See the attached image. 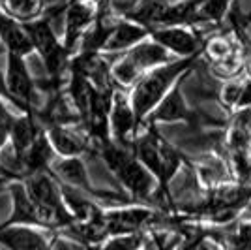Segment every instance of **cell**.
Here are the masks:
<instances>
[{
	"label": "cell",
	"mask_w": 251,
	"mask_h": 250,
	"mask_svg": "<svg viewBox=\"0 0 251 250\" xmlns=\"http://www.w3.org/2000/svg\"><path fill=\"white\" fill-rule=\"evenodd\" d=\"M126 57L135 64V68L141 73H147L150 70L157 68V66H163V64L176 61V57H173L165 47H161L154 40H150V36H148L147 40H143L137 45H133L131 49H127Z\"/></svg>",
	"instance_id": "52a82bcc"
},
{
	"label": "cell",
	"mask_w": 251,
	"mask_h": 250,
	"mask_svg": "<svg viewBox=\"0 0 251 250\" xmlns=\"http://www.w3.org/2000/svg\"><path fill=\"white\" fill-rule=\"evenodd\" d=\"M49 169L62 185L72 188H83L86 192H92L88 173L84 167L83 160L79 156H58L49 164Z\"/></svg>",
	"instance_id": "ba28073f"
},
{
	"label": "cell",
	"mask_w": 251,
	"mask_h": 250,
	"mask_svg": "<svg viewBox=\"0 0 251 250\" xmlns=\"http://www.w3.org/2000/svg\"><path fill=\"white\" fill-rule=\"evenodd\" d=\"M109 130L113 134L115 143L131 149L133 137L137 134V121L129 104V96H126L120 91L113 93V104L109 111Z\"/></svg>",
	"instance_id": "3957f363"
},
{
	"label": "cell",
	"mask_w": 251,
	"mask_h": 250,
	"mask_svg": "<svg viewBox=\"0 0 251 250\" xmlns=\"http://www.w3.org/2000/svg\"><path fill=\"white\" fill-rule=\"evenodd\" d=\"M0 245L8 250H49L47 241L38 231L13 224L0 228Z\"/></svg>",
	"instance_id": "30bf717a"
},
{
	"label": "cell",
	"mask_w": 251,
	"mask_h": 250,
	"mask_svg": "<svg viewBox=\"0 0 251 250\" xmlns=\"http://www.w3.org/2000/svg\"><path fill=\"white\" fill-rule=\"evenodd\" d=\"M199 2H201V4H202V0H199Z\"/></svg>",
	"instance_id": "484cf974"
},
{
	"label": "cell",
	"mask_w": 251,
	"mask_h": 250,
	"mask_svg": "<svg viewBox=\"0 0 251 250\" xmlns=\"http://www.w3.org/2000/svg\"><path fill=\"white\" fill-rule=\"evenodd\" d=\"M42 2H54V0H42Z\"/></svg>",
	"instance_id": "d4e9b609"
},
{
	"label": "cell",
	"mask_w": 251,
	"mask_h": 250,
	"mask_svg": "<svg viewBox=\"0 0 251 250\" xmlns=\"http://www.w3.org/2000/svg\"><path fill=\"white\" fill-rule=\"evenodd\" d=\"M186 77V75H184ZM184 77L178 81L167 94L165 98L154 107V111L148 115V123L152 126L163 125V123H178V121H191L193 113L189 111L186 98L182 94V81Z\"/></svg>",
	"instance_id": "8992f818"
},
{
	"label": "cell",
	"mask_w": 251,
	"mask_h": 250,
	"mask_svg": "<svg viewBox=\"0 0 251 250\" xmlns=\"http://www.w3.org/2000/svg\"><path fill=\"white\" fill-rule=\"evenodd\" d=\"M11 198H13V215L10 224H40V213L34 205L25 185L15 183L11 185Z\"/></svg>",
	"instance_id": "9a60e30c"
},
{
	"label": "cell",
	"mask_w": 251,
	"mask_h": 250,
	"mask_svg": "<svg viewBox=\"0 0 251 250\" xmlns=\"http://www.w3.org/2000/svg\"><path fill=\"white\" fill-rule=\"evenodd\" d=\"M230 4H232V0H202V4L197 10V17L220 23L229 13Z\"/></svg>",
	"instance_id": "d6986e66"
},
{
	"label": "cell",
	"mask_w": 251,
	"mask_h": 250,
	"mask_svg": "<svg viewBox=\"0 0 251 250\" xmlns=\"http://www.w3.org/2000/svg\"><path fill=\"white\" fill-rule=\"evenodd\" d=\"M0 40L4 42L8 53H13V55L25 57L30 51H34V45L25 31V27L2 11H0Z\"/></svg>",
	"instance_id": "7c38bea8"
},
{
	"label": "cell",
	"mask_w": 251,
	"mask_h": 250,
	"mask_svg": "<svg viewBox=\"0 0 251 250\" xmlns=\"http://www.w3.org/2000/svg\"><path fill=\"white\" fill-rule=\"evenodd\" d=\"M11 123H13V117L8 113L6 105L2 104V100H0V147L6 143V139L10 136Z\"/></svg>",
	"instance_id": "7402d4cb"
},
{
	"label": "cell",
	"mask_w": 251,
	"mask_h": 250,
	"mask_svg": "<svg viewBox=\"0 0 251 250\" xmlns=\"http://www.w3.org/2000/svg\"><path fill=\"white\" fill-rule=\"evenodd\" d=\"M52 158V147L45 134H38L32 145L23 153L19 158H15V164L25 169L26 175L42 173L49 166Z\"/></svg>",
	"instance_id": "8fae6325"
},
{
	"label": "cell",
	"mask_w": 251,
	"mask_h": 250,
	"mask_svg": "<svg viewBox=\"0 0 251 250\" xmlns=\"http://www.w3.org/2000/svg\"><path fill=\"white\" fill-rule=\"evenodd\" d=\"M70 2H90V0H70Z\"/></svg>",
	"instance_id": "cb8c5ba5"
},
{
	"label": "cell",
	"mask_w": 251,
	"mask_h": 250,
	"mask_svg": "<svg viewBox=\"0 0 251 250\" xmlns=\"http://www.w3.org/2000/svg\"><path fill=\"white\" fill-rule=\"evenodd\" d=\"M242 87H244V79H230V81H227L221 89V102L225 105H229V107H236L238 100H240Z\"/></svg>",
	"instance_id": "44dd1931"
},
{
	"label": "cell",
	"mask_w": 251,
	"mask_h": 250,
	"mask_svg": "<svg viewBox=\"0 0 251 250\" xmlns=\"http://www.w3.org/2000/svg\"><path fill=\"white\" fill-rule=\"evenodd\" d=\"M143 247V235L139 233H122V235H115L101 245L100 250H141Z\"/></svg>",
	"instance_id": "ffe728a7"
},
{
	"label": "cell",
	"mask_w": 251,
	"mask_h": 250,
	"mask_svg": "<svg viewBox=\"0 0 251 250\" xmlns=\"http://www.w3.org/2000/svg\"><path fill=\"white\" fill-rule=\"evenodd\" d=\"M96 6L90 2H70L66 8V29H64V47L70 53L75 43L96 21Z\"/></svg>",
	"instance_id": "5b68a950"
},
{
	"label": "cell",
	"mask_w": 251,
	"mask_h": 250,
	"mask_svg": "<svg viewBox=\"0 0 251 250\" xmlns=\"http://www.w3.org/2000/svg\"><path fill=\"white\" fill-rule=\"evenodd\" d=\"M25 31L28 34L34 49L40 53L42 57L51 55L52 51H56V49L62 45V43L58 42L54 31H52L51 23L47 21V19H40V17H38V19H34V21L26 23V25H25Z\"/></svg>",
	"instance_id": "5bb4252c"
},
{
	"label": "cell",
	"mask_w": 251,
	"mask_h": 250,
	"mask_svg": "<svg viewBox=\"0 0 251 250\" xmlns=\"http://www.w3.org/2000/svg\"><path fill=\"white\" fill-rule=\"evenodd\" d=\"M47 139L51 143L52 151H56L60 156H81L84 153V147H86L81 134L70 130L68 126H49Z\"/></svg>",
	"instance_id": "4fadbf2b"
},
{
	"label": "cell",
	"mask_w": 251,
	"mask_h": 250,
	"mask_svg": "<svg viewBox=\"0 0 251 250\" xmlns=\"http://www.w3.org/2000/svg\"><path fill=\"white\" fill-rule=\"evenodd\" d=\"M244 107H251V79H244L240 100L236 104V109H244Z\"/></svg>",
	"instance_id": "603a6c76"
},
{
	"label": "cell",
	"mask_w": 251,
	"mask_h": 250,
	"mask_svg": "<svg viewBox=\"0 0 251 250\" xmlns=\"http://www.w3.org/2000/svg\"><path fill=\"white\" fill-rule=\"evenodd\" d=\"M6 87L13 98L19 100V104L30 111V107L25 104H32L36 100V85L32 81L28 68L23 61V57L8 53V68H6Z\"/></svg>",
	"instance_id": "277c9868"
},
{
	"label": "cell",
	"mask_w": 251,
	"mask_h": 250,
	"mask_svg": "<svg viewBox=\"0 0 251 250\" xmlns=\"http://www.w3.org/2000/svg\"><path fill=\"white\" fill-rule=\"evenodd\" d=\"M4 8L15 21L30 23L38 19L42 11V0H4Z\"/></svg>",
	"instance_id": "ac0fdd59"
},
{
	"label": "cell",
	"mask_w": 251,
	"mask_h": 250,
	"mask_svg": "<svg viewBox=\"0 0 251 250\" xmlns=\"http://www.w3.org/2000/svg\"><path fill=\"white\" fill-rule=\"evenodd\" d=\"M193 62H195V57L176 59L173 62L157 66L139 77V81L133 85L131 94H129V104H131V109L135 115L137 130L148 119V115L154 111V107L165 98V94L184 75L191 72Z\"/></svg>",
	"instance_id": "6da1fadb"
},
{
	"label": "cell",
	"mask_w": 251,
	"mask_h": 250,
	"mask_svg": "<svg viewBox=\"0 0 251 250\" xmlns=\"http://www.w3.org/2000/svg\"><path fill=\"white\" fill-rule=\"evenodd\" d=\"M38 136V130H36V125H34V119H32L30 111L25 115V117H19V119H13L11 123V130H10V137L11 143H13V151H15V158H19L32 145V141Z\"/></svg>",
	"instance_id": "e0dca14e"
},
{
	"label": "cell",
	"mask_w": 251,
	"mask_h": 250,
	"mask_svg": "<svg viewBox=\"0 0 251 250\" xmlns=\"http://www.w3.org/2000/svg\"><path fill=\"white\" fill-rule=\"evenodd\" d=\"M167 6L169 2H165V0H139V4L127 13L126 19L150 31V29L159 27V21L167 10Z\"/></svg>",
	"instance_id": "2e32d148"
},
{
	"label": "cell",
	"mask_w": 251,
	"mask_h": 250,
	"mask_svg": "<svg viewBox=\"0 0 251 250\" xmlns=\"http://www.w3.org/2000/svg\"><path fill=\"white\" fill-rule=\"evenodd\" d=\"M148 34H150L148 29H145V27H141V25H137L133 21L124 19V21L113 25V31L109 34V38H107V42H105L101 51L105 53L127 51V49H131L139 42L147 40Z\"/></svg>",
	"instance_id": "9c48e42d"
},
{
	"label": "cell",
	"mask_w": 251,
	"mask_h": 250,
	"mask_svg": "<svg viewBox=\"0 0 251 250\" xmlns=\"http://www.w3.org/2000/svg\"><path fill=\"white\" fill-rule=\"evenodd\" d=\"M148 36L150 40L165 47L176 59H189L201 51V38L188 25L156 27V29H150Z\"/></svg>",
	"instance_id": "7a4b0ae2"
}]
</instances>
